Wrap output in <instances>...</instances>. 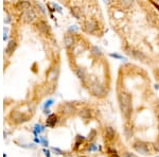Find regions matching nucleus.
I'll list each match as a JSON object with an SVG mask.
<instances>
[{"instance_id":"29","label":"nucleus","mask_w":159,"mask_h":157,"mask_svg":"<svg viewBox=\"0 0 159 157\" xmlns=\"http://www.w3.org/2000/svg\"><path fill=\"white\" fill-rule=\"evenodd\" d=\"M52 151L56 154H62V151H61L59 149H57V148H52Z\"/></svg>"},{"instance_id":"9","label":"nucleus","mask_w":159,"mask_h":157,"mask_svg":"<svg viewBox=\"0 0 159 157\" xmlns=\"http://www.w3.org/2000/svg\"><path fill=\"white\" fill-rule=\"evenodd\" d=\"M75 73H77V75H78V78L81 80L82 82H85V78H86V72L85 70L83 69V68L79 67L77 68V70H75Z\"/></svg>"},{"instance_id":"26","label":"nucleus","mask_w":159,"mask_h":157,"mask_svg":"<svg viewBox=\"0 0 159 157\" xmlns=\"http://www.w3.org/2000/svg\"><path fill=\"white\" fill-rule=\"evenodd\" d=\"M123 156L124 157H137L135 154H133V153H130V152H125V153L123 154Z\"/></svg>"},{"instance_id":"4","label":"nucleus","mask_w":159,"mask_h":157,"mask_svg":"<svg viewBox=\"0 0 159 157\" xmlns=\"http://www.w3.org/2000/svg\"><path fill=\"white\" fill-rule=\"evenodd\" d=\"M36 17V14H35V12H34L33 9H26V10H23L21 14V19L25 21V23H32L34 19Z\"/></svg>"},{"instance_id":"33","label":"nucleus","mask_w":159,"mask_h":157,"mask_svg":"<svg viewBox=\"0 0 159 157\" xmlns=\"http://www.w3.org/2000/svg\"><path fill=\"white\" fill-rule=\"evenodd\" d=\"M152 3H153V5H154V7H156V9H158V11H159V4L155 3V2H152Z\"/></svg>"},{"instance_id":"6","label":"nucleus","mask_w":159,"mask_h":157,"mask_svg":"<svg viewBox=\"0 0 159 157\" xmlns=\"http://www.w3.org/2000/svg\"><path fill=\"white\" fill-rule=\"evenodd\" d=\"M12 118H13V119H14L16 122H18V123H20V122H25V121H26V119H27L26 117L22 116V115L19 112H13V114H12Z\"/></svg>"},{"instance_id":"20","label":"nucleus","mask_w":159,"mask_h":157,"mask_svg":"<svg viewBox=\"0 0 159 157\" xmlns=\"http://www.w3.org/2000/svg\"><path fill=\"white\" fill-rule=\"evenodd\" d=\"M96 130H91V131H90V133H89V135H88L89 141H92L93 139L96 138Z\"/></svg>"},{"instance_id":"2","label":"nucleus","mask_w":159,"mask_h":157,"mask_svg":"<svg viewBox=\"0 0 159 157\" xmlns=\"http://www.w3.org/2000/svg\"><path fill=\"white\" fill-rule=\"evenodd\" d=\"M89 90H90V92L94 96V97H102L105 92V90H104L103 86L99 84L98 82H92L90 83V85H89Z\"/></svg>"},{"instance_id":"21","label":"nucleus","mask_w":159,"mask_h":157,"mask_svg":"<svg viewBox=\"0 0 159 157\" xmlns=\"http://www.w3.org/2000/svg\"><path fill=\"white\" fill-rule=\"evenodd\" d=\"M39 29H41V31H44V32H47V31H49V26L47 25L46 23H39Z\"/></svg>"},{"instance_id":"19","label":"nucleus","mask_w":159,"mask_h":157,"mask_svg":"<svg viewBox=\"0 0 159 157\" xmlns=\"http://www.w3.org/2000/svg\"><path fill=\"white\" fill-rule=\"evenodd\" d=\"M109 56H111V57H114V59H118V60L126 61V59L124 57V56L121 55V54H118V53H110V54H109Z\"/></svg>"},{"instance_id":"34","label":"nucleus","mask_w":159,"mask_h":157,"mask_svg":"<svg viewBox=\"0 0 159 157\" xmlns=\"http://www.w3.org/2000/svg\"><path fill=\"white\" fill-rule=\"evenodd\" d=\"M156 157H159V156H156Z\"/></svg>"},{"instance_id":"24","label":"nucleus","mask_w":159,"mask_h":157,"mask_svg":"<svg viewBox=\"0 0 159 157\" xmlns=\"http://www.w3.org/2000/svg\"><path fill=\"white\" fill-rule=\"evenodd\" d=\"M41 131H44V127L41 126L39 124H36V125H35V132H38V133H39V132H41Z\"/></svg>"},{"instance_id":"25","label":"nucleus","mask_w":159,"mask_h":157,"mask_svg":"<svg viewBox=\"0 0 159 157\" xmlns=\"http://www.w3.org/2000/svg\"><path fill=\"white\" fill-rule=\"evenodd\" d=\"M52 103H53V100L52 99H50V100H48V101L46 102V104H45V108L48 109V107L50 106V105H52Z\"/></svg>"},{"instance_id":"5","label":"nucleus","mask_w":159,"mask_h":157,"mask_svg":"<svg viewBox=\"0 0 159 157\" xmlns=\"http://www.w3.org/2000/svg\"><path fill=\"white\" fill-rule=\"evenodd\" d=\"M84 30L87 32V33H94V31L96 30V23L92 20H87L85 23H84Z\"/></svg>"},{"instance_id":"3","label":"nucleus","mask_w":159,"mask_h":157,"mask_svg":"<svg viewBox=\"0 0 159 157\" xmlns=\"http://www.w3.org/2000/svg\"><path fill=\"white\" fill-rule=\"evenodd\" d=\"M134 149L137 153L141 154V155H148L150 154V149H148V144L143 141H136L134 143Z\"/></svg>"},{"instance_id":"16","label":"nucleus","mask_w":159,"mask_h":157,"mask_svg":"<svg viewBox=\"0 0 159 157\" xmlns=\"http://www.w3.org/2000/svg\"><path fill=\"white\" fill-rule=\"evenodd\" d=\"M71 12H72V14H73L77 18H81V16H82V12H81V9L80 8H72L71 9Z\"/></svg>"},{"instance_id":"30","label":"nucleus","mask_w":159,"mask_h":157,"mask_svg":"<svg viewBox=\"0 0 159 157\" xmlns=\"http://www.w3.org/2000/svg\"><path fill=\"white\" fill-rule=\"evenodd\" d=\"M41 141H43V144H44L45 146H48V140H46L45 138L41 139Z\"/></svg>"},{"instance_id":"1","label":"nucleus","mask_w":159,"mask_h":157,"mask_svg":"<svg viewBox=\"0 0 159 157\" xmlns=\"http://www.w3.org/2000/svg\"><path fill=\"white\" fill-rule=\"evenodd\" d=\"M118 101L120 105V109L122 112V115L126 119H130L132 117L133 107H132V97L126 91H120L118 94Z\"/></svg>"},{"instance_id":"23","label":"nucleus","mask_w":159,"mask_h":157,"mask_svg":"<svg viewBox=\"0 0 159 157\" xmlns=\"http://www.w3.org/2000/svg\"><path fill=\"white\" fill-rule=\"evenodd\" d=\"M108 152L112 155V157H119L118 156V154H117V152H116L115 150H112V149H108Z\"/></svg>"},{"instance_id":"11","label":"nucleus","mask_w":159,"mask_h":157,"mask_svg":"<svg viewBox=\"0 0 159 157\" xmlns=\"http://www.w3.org/2000/svg\"><path fill=\"white\" fill-rule=\"evenodd\" d=\"M56 122H57V117L55 115H53V114L50 115L48 117V119H47V125L48 126H54Z\"/></svg>"},{"instance_id":"15","label":"nucleus","mask_w":159,"mask_h":157,"mask_svg":"<svg viewBox=\"0 0 159 157\" xmlns=\"http://www.w3.org/2000/svg\"><path fill=\"white\" fill-rule=\"evenodd\" d=\"M133 54H134V56H135L136 59H138V60H140V61L146 60V56H145L142 52H139V51H134Z\"/></svg>"},{"instance_id":"14","label":"nucleus","mask_w":159,"mask_h":157,"mask_svg":"<svg viewBox=\"0 0 159 157\" xmlns=\"http://www.w3.org/2000/svg\"><path fill=\"white\" fill-rule=\"evenodd\" d=\"M91 54L93 56H96V57H100L102 55V51H101V49L98 46H93L91 48Z\"/></svg>"},{"instance_id":"27","label":"nucleus","mask_w":159,"mask_h":157,"mask_svg":"<svg viewBox=\"0 0 159 157\" xmlns=\"http://www.w3.org/2000/svg\"><path fill=\"white\" fill-rule=\"evenodd\" d=\"M121 4H122L123 7H130V5L133 4V2H130V1H122Z\"/></svg>"},{"instance_id":"7","label":"nucleus","mask_w":159,"mask_h":157,"mask_svg":"<svg viewBox=\"0 0 159 157\" xmlns=\"http://www.w3.org/2000/svg\"><path fill=\"white\" fill-rule=\"evenodd\" d=\"M73 43H74V39L72 35L68 34V35L65 36V38H64V44H65V47H66V48H70L71 46L73 45Z\"/></svg>"},{"instance_id":"17","label":"nucleus","mask_w":159,"mask_h":157,"mask_svg":"<svg viewBox=\"0 0 159 157\" xmlns=\"http://www.w3.org/2000/svg\"><path fill=\"white\" fill-rule=\"evenodd\" d=\"M17 7L23 9V10H26V9L30 8V3L28 1H21V2H18V3H17Z\"/></svg>"},{"instance_id":"18","label":"nucleus","mask_w":159,"mask_h":157,"mask_svg":"<svg viewBox=\"0 0 159 157\" xmlns=\"http://www.w3.org/2000/svg\"><path fill=\"white\" fill-rule=\"evenodd\" d=\"M124 134H125L126 138H130V137L133 136V131H132V128L126 126L125 128H124Z\"/></svg>"},{"instance_id":"22","label":"nucleus","mask_w":159,"mask_h":157,"mask_svg":"<svg viewBox=\"0 0 159 157\" xmlns=\"http://www.w3.org/2000/svg\"><path fill=\"white\" fill-rule=\"evenodd\" d=\"M96 150H98V146H96V144H90L88 148L89 152H94V151H96Z\"/></svg>"},{"instance_id":"32","label":"nucleus","mask_w":159,"mask_h":157,"mask_svg":"<svg viewBox=\"0 0 159 157\" xmlns=\"http://www.w3.org/2000/svg\"><path fill=\"white\" fill-rule=\"evenodd\" d=\"M44 153L46 154V156H47V157H50V153H49V151H47V150H44Z\"/></svg>"},{"instance_id":"12","label":"nucleus","mask_w":159,"mask_h":157,"mask_svg":"<svg viewBox=\"0 0 159 157\" xmlns=\"http://www.w3.org/2000/svg\"><path fill=\"white\" fill-rule=\"evenodd\" d=\"M15 48H16V41H9V44H7V49H5V52H7V54H11V53L15 50Z\"/></svg>"},{"instance_id":"28","label":"nucleus","mask_w":159,"mask_h":157,"mask_svg":"<svg viewBox=\"0 0 159 157\" xmlns=\"http://www.w3.org/2000/svg\"><path fill=\"white\" fill-rule=\"evenodd\" d=\"M154 149H155L157 152H159V140H158V141H156L155 143H154Z\"/></svg>"},{"instance_id":"8","label":"nucleus","mask_w":159,"mask_h":157,"mask_svg":"<svg viewBox=\"0 0 159 157\" xmlns=\"http://www.w3.org/2000/svg\"><path fill=\"white\" fill-rule=\"evenodd\" d=\"M105 134H106V137H107L109 140H112L116 136V131L111 126H107L105 128Z\"/></svg>"},{"instance_id":"10","label":"nucleus","mask_w":159,"mask_h":157,"mask_svg":"<svg viewBox=\"0 0 159 157\" xmlns=\"http://www.w3.org/2000/svg\"><path fill=\"white\" fill-rule=\"evenodd\" d=\"M79 115H80V117H82L83 119H88V118H90V116H91V112H90V109H88V108H83L80 110Z\"/></svg>"},{"instance_id":"31","label":"nucleus","mask_w":159,"mask_h":157,"mask_svg":"<svg viewBox=\"0 0 159 157\" xmlns=\"http://www.w3.org/2000/svg\"><path fill=\"white\" fill-rule=\"evenodd\" d=\"M77 30H78V28H75V26H72L70 29H69V31H70V32H75Z\"/></svg>"},{"instance_id":"13","label":"nucleus","mask_w":159,"mask_h":157,"mask_svg":"<svg viewBox=\"0 0 159 157\" xmlns=\"http://www.w3.org/2000/svg\"><path fill=\"white\" fill-rule=\"evenodd\" d=\"M62 110H63V112H65V114H70V112H72L74 110V107L72 106V104H70V103H66V104H64L63 106H62Z\"/></svg>"}]
</instances>
